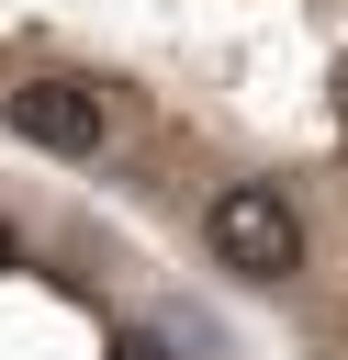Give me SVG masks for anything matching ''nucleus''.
I'll return each mask as SVG.
<instances>
[{"mask_svg":"<svg viewBox=\"0 0 348 360\" xmlns=\"http://www.w3.org/2000/svg\"><path fill=\"white\" fill-rule=\"evenodd\" d=\"M112 360H168V349H157V338H123V349H112Z\"/></svg>","mask_w":348,"mask_h":360,"instance_id":"7ed1b4c3","label":"nucleus"},{"mask_svg":"<svg viewBox=\"0 0 348 360\" xmlns=\"http://www.w3.org/2000/svg\"><path fill=\"white\" fill-rule=\"evenodd\" d=\"M202 236H213V259H225L236 281H292V270H303V214H292L269 180H225V191L202 202Z\"/></svg>","mask_w":348,"mask_h":360,"instance_id":"f257e3e1","label":"nucleus"},{"mask_svg":"<svg viewBox=\"0 0 348 360\" xmlns=\"http://www.w3.org/2000/svg\"><path fill=\"white\" fill-rule=\"evenodd\" d=\"M101 90H79V79H22L11 90V135H34V146H56V158H90L101 146Z\"/></svg>","mask_w":348,"mask_h":360,"instance_id":"f03ea898","label":"nucleus"},{"mask_svg":"<svg viewBox=\"0 0 348 360\" xmlns=\"http://www.w3.org/2000/svg\"><path fill=\"white\" fill-rule=\"evenodd\" d=\"M0 270H11V225H0Z\"/></svg>","mask_w":348,"mask_h":360,"instance_id":"20e7f679","label":"nucleus"}]
</instances>
